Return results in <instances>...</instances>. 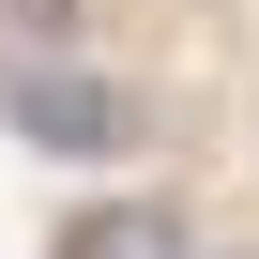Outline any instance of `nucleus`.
Segmentation results:
<instances>
[{
  "instance_id": "1",
  "label": "nucleus",
  "mask_w": 259,
  "mask_h": 259,
  "mask_svg": "<svg viewBox=\"0 0 259 259\" xmlns=\"http://www.w3.org/2000/svg\"><path fill=\"white\" fill-rule=\"evenodd\" d=\"M0 122L46 138V153H138L153 138V107L122 76H92V61H0Z\"/></svg>"
},
{
  "instance_id": "2",
  "label": "nucleus",
  "mask_w": 259,
  "mask_h": 259,
  "mask_svg": "<svg viewBox=\"0 0 259 259\" xmlns=\"http://www.w3.org/2000/svg\"><path fill=\"white\" fill-rule=\"evenodd\" d=\"M61 259H198V244H183L153 198H107V213H76V229H61Z\"/></svg>"
},
{
  "instance_id": "3",
  "label": "nucleus",
  "mask_w": 259,
  "mask_h": 259,
  "mask_svg": "<svg viewBox=\"0 0 259 259\" xmlns=\"http://www.w3.org/2000/svg\"><path fill=\"white\" fill-rule=\"evenodd\" d=\"M16 16H46V31H61V0H16Z\"/></svg>"
}]
</instances>
